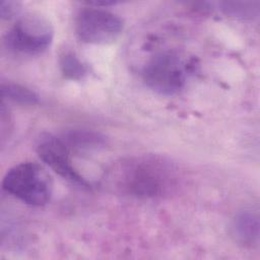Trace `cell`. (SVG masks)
<instances>
[{"mask_svg": "<svg viewBox=\"0 0 260 260\" xmlns=\"http://www.w3.org/2000/svg\"><path fill=\"white\" fill-rule=\"evenodd\" d=\"M108 185L122 195L152 199L170 194L179 181L178 169L157 154H140L121 159L106 175Z\"/></svg>", "mask_w": 260, "mask_h": 260, "instance_id": "6da1fadb", "label": "cell"}, {"mask_svg": "<svg viewBox=\"0 0 260 260\" xmlns=\"http://www.w3.org/2000/svg\"><path fill=\"white\" fill-rule=\"evenodd\" d=\"M3 189L31 206L47 204L53 193V180L45 167L36 161H23L7 171Z\"/></svg>", "mask_w": 260, "mask_h": 260, "instance_id": "7a4b0ae2", "label": "cell"}, {"mask_svg": "<svg viewBox=\"0 0 260 260\" xmlns=\"http://www.w3.org/2000/svg\"><path fill=\"white\" fill-rule=\"evenodd\" d=\"M51 21L39 13L20 16L4 36L3 44L17 56H36L46 51L53 42Z\"/></svg>", "mask_w": 260, "mask_h": 260, "instance_id": "3957f363", "label": "cell"}, {"mask_svg": "<svg viewBox=\"0 0 260 260\" xmlns=\"http://www.w3.org/2000/svg\"><path fill=\"white\" fill-rule=\"evenodd\" d=\"M192 63L178 52H161L144 66L143 79L152 90L174 95L181 91L192 73Z\"/></svg>", "mask_w": 260, "mask_h": 260, "instance_id": "277c9868", "label": "cell"}, {"mask_svg": "<svg viewBox=\"0 0 260 260\" xmlns=\"http://www.w3.org/2000/svg\"><path fill=\"white\" fill-rule=\"evenodd\" d=\"M123 27V20L117 14L99 6L81 9L75 18L77 37L88 44H111L120 37Z\"/></svg>", "mask_w": 260, "mask_h": 260, "instance_id": "5b68a950", "label": "cell"}, {"mask_svg": "<svg viewBox=\"0 0 260 260\" xmlns=\"http://www.w3.org/2000/svg\"><path fill=\"white\" fill-rule=\"evenodd\" d=\"M39 157L51 170L71 183L89 186V182L73 167L71 149L60 137L46 133L41 135L37 143Z\"/></svg>", "mask_w": 260, "mask_h": 260, "instance_id": "8992f818", "label": "cell"}, {"mask_svg": "<svg viewBox=\"0 0 260 260\" xmlns=\"http://www.w3.org/2000/svg\"><path fill=\"white\" fill-rule=\"evenodd\" d=\"M259 226L258 215L250 210H244L233 219L232 235L239 244L253 247L259 240Z\"/></svg>", "mask_w": 260, "mask_h": 260, "instance_id": "52a82bcc", "label": "cell"}, {"mask_svg": "<svg viewBox=\"0 0 260 260\" xmlns=\"http://www.w3.org/2000/svg\"><path fill=\"white\" fill-rule=\"evenodd\" d=\"M70 149H92L106 144V138L99 132L84 129L67 131L61 137Z\"/></svg>", "mask_w": 260, "mask_h": 260, "instance_id": "ba28073f", "label": "cell"}, {"mask_svg": "<svg viewBox=\"0 0 260 260\" xmlns=\"http://www.w3.org/2000/svg\"><path fill=\"white\" fill-rule=\"evenodd\" d=\"M1 90L2 96L13 103L36 105L39 102V96L34 90L17 83H2Z\"/></svg>", "mask_w": 260, "mask_h": 260, "instance_id": "9c48e42d", "label": "cell"}, {"mask_svg": "<svg viewBox=\"0 0 260 260\" xmlns=\"http://www.w3.org/2000/svg\"><path fill=\"white\" fill-rule=\"evenodd\" d=\"M60 68L63 76L70 80H79L87 72L86 66L73 53H65L61 56Z\"/></svg>", "mask_w": 260, "mask_h": 260, "instance_id": "30bf717a", "label": "cell"}, {"mask_svg": "<svg viewBox=\"0 0 260 260\" xmlns=\"http://www.w3.org/2000/svg\"><path fill=\"white\" fill-rule=\"evenodd\" d=\"M221 9L228 14L241 18H253L258 15V2H235L228 1L220 3Z\"/></svg>", "mask_w": 260, "mask_h": 260, "instance_id": "8fae6325", "label": "cell"}, {"mask_svg": "<svg viewBox=\"0 0 260 260\" xmlns=\"http://www.w3.org/2000/svg\"><path fill=\"white\" fill-rule=\"evenodd\" d=\"M20 10V3L17 1H1L0 14L4 19L11 18Z\"/></svg>", "mask_w": 260, "mask_h": 260, "instance_id": "7c38bea8", "label": "cell"}]
</instances>
